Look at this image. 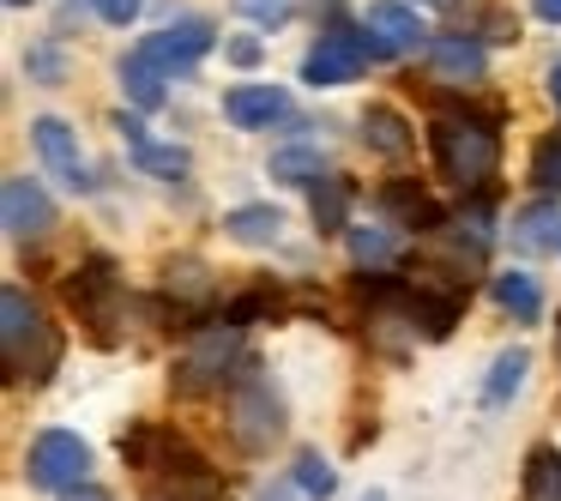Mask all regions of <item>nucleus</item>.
Instances as JSON below:
<instances>
[{
	"mask_svg": "<svg viewBox=\"0 0 561 501\" xmlns=\"http://www.w3.org/2000/svg\"><path fill=\"white\" fill-rule=\"evenodd\" d=\"M236 13L254 19V25H266V31H278V25H290L296 0H236Z\"/></svg>",
	"mask_w": 561,
	"mask_h": 501,
	"instance_id": "30",
	"label": "nucleus"
},
{
	"mask_svg": "<svg viewBox=\"0 0 561 501\" xmlns=\"http://www.w3.org/2000/svg\"><path fill=\"white\" fill-rule=\"evenodd\" d=\"M537 19H549V25H561V0H537Z\"/></svg>",
	"mask_w": 561,
	"mask_h": 501,
	"instance_id": "34",
	"label": "nucleus"
},
{
	"mask_svg": "<svg viewBox=\"0 0 561 501\" xmlns=\"http://www.w3.org/2000/svg\"><path fill=\"white\" fill-rule=\"evenodd\" d=\"M67 303H73L79 327H85L98 344L122 339V284H115L110 260H85V266L67 278Z\"/></svg>",
	"mask_w": 561,
	"mask_h": 501,
	"instance_id": "3",
	"label": "nucleus"
},
{
	"mask_svg": "<svg viewBox=\"0 0 561 501\" xmlns=\"http://www.w3.org/2000/svg\"><path fill=\"white\" fill-rule=\"evenodd\" d=\"M0 356H7V380L13 387H43L61 368V332L37 308L25 284L0 291Z\"/></svg>",
	"mask_w": 561,
	"mask_h": 501,
	"instance_id": "1",
	"label": "nucleus"
},
{
	"mask_svg": "<svg viewBox=\"0 0 561 501\" xmlns=\"http://www.w3.org/2000/svg\"><path fill=\"white\" fill-rule=\"evenodd\" d=\"M556 351H561V327H556Z\"/></svg>",
	"mask_w": 561,
	"mask_h": 501,
	"instance_id": "38",
	"label": "nucleus"
},
{
	"mask_svg": "<svg viewBox=\"0 0 561 501\" xmlns=\"http://www.w3.org/2000/svg\"><path fill=\"white\" fill-rule=\"evenodd\" d=\"M525 363H531V356H525L519 344L501 351L495 363H489V375H483V405H507L513 392H519V380H525Z\"/></svg>",
	"mask_w": 561,
	"mask_h": 501,
	"instance_id": "21",
	"label": "nucleus"
},
{
	"mask_svg": "<svg viewBox=\"0 0 561 501\" xmlns=\"http://www.w3.org/2000/svg\"><path fill=\"white\" fill-rule=\"evenodd\" d=\"M224 55H230L236 67H260V55H266V49H260L254 37H230V43H224Z\"/></svg>",
	"mask_w": 561,
	"mask_h": 501,
	"instance_id": "33",
	"label": "nucleus"
},
{
	"mask_svg": "<svg viewBox=\"0 0 561 501\" xmlns=\"http://www.w3.org/2000/svg\"><path fill=\"white\" fill-rule=\"evenodd\" d=\"M435 7H447V0H435Z\"/></svg>",
	"mask_w": 561,
	"mask_h": 501,
	"instance_id": "39",
	"label": "nucleus"
},
{
	"mask_svg": "<svg viewBox=\"0 0 561 501\" xmlns=\"http://www.w3.org/2000/svg\"><path fill=\"white\" fill-rule=\"evenodd\" d=\"M513 248H525V254L561 248V206L556 200H537V206H525L519 218H513Z\"/></svg>",
	"mask_w": 561,
	"mask_h": 501,
	"instance_id": "17",
	"label": "nucleus"
},
{
	"mask_svg": "<svg viewBox=\"0 0 561 501\" xmlns=\"http://www.w3.org/2000/svg\"><path fill=\"white\" fill-rule=\"evenodd\" d=\"M85 441L73 435V429H43L37 441H31L25 453V483L31 489H49V496H61V489H73L79 477H85Z\"/></svg>",
	"mask_w": 561,
	"mask_h": 501,
	"instance_id": "4",
	"label": "nucleus"
},
{
	"mask_svg": "<svg viewBox=\"0 0 561 501\" xmlns=\"http://www.w3.org/2000/svg\"><path fill=\"white\" fill-rule=\"evenodd\" d=\"M91 7H98V19H110V25H134L146 0H91Z\"/></svg>",
	"mask_w": 561,
	"mask_h": 501,
	"instance_id": "32",
	"label": "nucleus"
},
{
	"mask_svg": "<svg viewBox=\"0 0 561 501\" xmlns=\"http://www.w3.org/2000/svg\"><path fill=\"white\" fill-rule=\"evenodd\" d=\"M122 459L139 465V471H158L163 483L182 477V471H194V465H206L182 435H175V429H151V423H139V429H127V435H122Z\"/></svg>",
	"mask_w": 561,
	"mask_h": 501,
	"instance_id": "6",
	"label": "nucleus"
},
{
	"mask_svg": "<svg viewBox=\"0 0 561 501\" xmlns=\"http://www.w3.org/2000/svg\"><path fill=\"white\" fill-rule=\"evenodd\" d=\"M139 49H146L151 61L163 67V73H170V67H175V73H187V67H194L206 49H218V31H211L206 19H182V25H170V31H158V37H146Z\"/></svg>",
	"mask_w": 561,
	"mask_h": 501,
	"instance_id": "11",
	"label": "nucleus"
},
{
	"mask_svg": "<svg viewBox=\"0 0 561 501\" xmlns=\"http://www.w3.org/2000/svg\"><path fill=\"white\" fill-rule=\"evenodd\" d=\"M230 356H236V332H211V339H194V351H187L182 368H175V387H182V392L218 387L224 368H230Z\"/></svg>",
	"mask_w": 561,
	"mask_h": 501,
	"instance_id": "13",
	"label": "nucleus"
},
{
	"mask_svg": "<svg viewBox=\"0 0 561 501\" xmlns=\"http://www.w3.org/2000/svg\"><path fill=\"white\" fill-rule=\"evenodd\" d=\"M549 98L561 103V67H556V73H549Z\"/></svg>",
	"mask_w": 561,
	"mask_h": 501,
	"instance_id": "36",
	"label": "nucleus"
},
{
	"mask_svg": "<svg viewBox=\"0 0 561 501\" xmlns=\"http://www.w3.org/2000/svg\"><path fill=\"white\" fill-rule=\"evenodd\" d=\"M380 212H387L392 224H399V230H440V224H447V212H440V200L428 194L423 182H387L380 187Z\"/></svg>",
	"mask_w": 561,
	"mask_h": 501,
	"instance_id": "12",
	"label": "nucleus"
},
{
	"mask_svg": "<svg viewBox=\"0 0 561 501\" xmlns=\"http://www.w3.org/2000/svg\"><path fill=\"white\" fill-rule=\"evenodd\" d=\"M428 151H435V170L447 175V187L459 194H483L495 182V163H501V139L489 122L477 115H440L428 127Z\"/></svg>",
	"mask_w": 561,
	"mask_h": 501,
	"instance_id": "2",
	"label": "nucleus"
},
{
	"mask_svg": "<svg viewBox=\"0 0 561 501\" xmlns=\"http://www.w3.org/2000/svg\"><path fill=\"white\" fill-rule=\"evenodd\" d=\"M254 315H278V284H254V296H242V303L230 308L236 327H242V320H254Z\"/></svg>",
	"mask_w": 561,
	"mask_h": 501,
	"instance_id": "31",
	"label": "nucleus"
},
{
	"mask_svg": "<svg viewBox=\"0 0 561 501\" xmlns=\"http://www.w3.org/2000/svg\"><path fill=\"white\" fill-rule=\"evenodd\" d=\"M260 501H296V496H290V489H278V483H272V489H260Z\"/></svg>",
	"mask_w": 561,
	"mask_h": 501,
	"instance_id": "35",
	"label": "nucleus"
},
{
	"mask_svg": "<svg viewBox=\"0 0 561 501\" xmlns=\"http://www.w3.org/2000/svg\"><path fill=\"white\" fill-rule=\"evenodd\" d=\"M296 489H302L308 501H327L332 489H339V477H332V465L320 459L314 447H302V453H296Z\"/></svg>",
	"mask_w": 561,
	"mask_h": 501,
	"instance_id": "26",
	"label": "nucleus"
},
{
	"mask_svg": "<svg viewBox=\"0 0 561 501\" xmlns=\"http://www.w3.org/2000/svg\"><path fill=\"white\" fill-rule=\"evenodd\" d=\"M7 7H31V0H7Z\"/></svg>",
	"mask_w": 561,
	"mask_h": 501,
	"instance_id": "37",
	"label": "nucleus"
},
{
	"mask_svg": "<svg viewBox=\"0 0 561 501\" xmlns=\"http://www.w3.org/2000/svg\"><path fill=\"white\" fill-rule=\"evenodd\" d=\"M519 501H561V453L556 447H531V453H525Z\"/></svg>",
	"mask_w": 561,
	"mask_h": 501,
	"instance_id": "18",
	"label": "nucleus"
},
{
	"mask_svg": "<svg viewBox=\"0 0 561 501\" xmlns=\"http://www.w3.org/2000/svg\"><path fill=\"white\" fill-rule=\"evenodd\" d=\"M428 61H435L440 79H483V49H477L471 37H447L428 49Z\"/></svg>",
	"mask_w": 561,
	"mask_h": 501,
	"instance_id": "19",
	"label": "nucleus"
},
{
	"mask_svg": "<svg viewBox=\"0 0 561 501\" xmlns=\"http://www.w3.org/2000/svg\"><path fill=\"white\" fill-rule=\"evenodd\" d=\"M170 501H224V483L211 465H194V471L170 477Z\"/></svg>",
	"mask_w": 561,
	"mask_h": 501,
	"instance_id": "28",
	"label": "nucleus"
},
{
	"mask_svg": "<svg viewBox=\"0 0 561 501\" xmlns=\"http://www.w3.org/2000/svg\"><path fill=\"white\" fill-rule=\"evenodd\" d=\"M351 260H356V266H387V260H392V236L387 230H351Z\"/></svg>",
	"mask_w": 561,
	"mask_h": 501,
	"instance_id": "29",
	"label": "nucleus"
},
{
	"mask_svg": "<svg viewBox=\"0 0 561 501\" xmlns=\"http://www.w3.org/2000/svg\"><path fill=\"white\" fill-rule=\"evenodd\" d=\"M122 134H127V158H134L146 175H163V182H175V175L187 170V151H182V146H170V139L139 134V122H134L127 110H122Z\"/></svg>",
	"mask_w": 561,
	"mask_h": 501,
	"instance_id": "15",
	"label": "nucleus"
},
{
	"mask_svg": "<svg viewBox=\"0 0 561 501\" xmlns=\"http://www.w3.org/2000/svg\"><path fill=\"white\" fill-rule=\"evenodd\" d=\"M351 194H356V187L344 182V175H332V182H314V224H320V230H344Z\"/></svg>",
	"mask_w": 561,
	"mask_h": 501,
	"instance_id": "25",
	"label": "nucleus"
},
{
	"mask_svg": "<svg viewBox=\"0 0 561 501\" xmlns=\"http://www.w3.org/2000/svg\"><path fill=\"white\" fill-rule=\"evenodd\" d=\"M0 212H7V236H13V242H37V236L55 230V200L43 194L31 175H13V182H7Z\"/></svg>",
	"mask_w": 561,
	"mask_h": 501,
	"instance_id": "9",
	"label": "nucleus"
},
{
	"mask_svg": "<svg viewBox=\"0 0 561 501\" xmlns=\"http://www.w3.org/2000/svg\"><path fill=\"white\" fill-rule=\"evenodd\" d=\"M368 501H380V496H368Z\"/></svg>",
	"mask_w": 561,
	"mask_h": 501,
	"instance_id": "40",
	"label": "nucleus"
},
{
	"mask_svg": "<svg viewBox=\"0 0 561 501\" xmlns=\"http://www.w3.org/2000/svg\"><path fill=\"white\" fill-rule=\"evenodd\" d=\"M495 303L507 308L513 320H525V327H531V320L543 315V296H537V278H525V272H501V278H495Z\"/></svg>",
	"mask_w": 561,
	"mask_h": 501,
	"instance_id": "20",
	"label": "nucleus"
},
{
	"mask_svg": "<svg viewBox=\"0 0 561 501\" xmlns=\"http://www.w3.org/2000/svg\"><path fill=\"white\" fill-rule=\"evenodd\" d=\"M363 37L375 55H404L423 43V19H416V7H404V0H375L363 13Z\"/></svg>",
	"mask_w": 561,
	"mask_h": 501,
	"instance_id": "10",
	"label": "nucleus"
},
{
	"mask_svg": "<svg viewBox=\"0 0 561 501\" xmlns=\"http://www.w3.org/2000/svg\"><path fill=\"white\" fill-rule=\"evenodd\" d=\"M368 37H351V31H327L314 43V55L302 61V79L308 86H351V79L368 73Z\"/></svg>",
	"mask_w": 561,
	"mask_h": 501,
	"instance_id": "8",
	"label": "nucleus"
},
{
	"mask_svg": "<svg viewBox=\"0 0 561 501\" xmlns=\"http://www.w3.org/2000/svg\"><path fill=\"white\" fill-rule=\"evenodd\" d=\"M363 139H368L375 151H387V158L411 151V127H404L392 110H368V115H363Z\"/></svg>",
	"mask_w": 561,
	"mask_h": 501,
	"instance_id": "24",
	"label": "nucleus"
},
{
	"mask_svg": "<svg viewBox=\"0 0 561 501\" xmlns=\"http://www.w3.org/2000/svg\"><path fill=\"white\" fill-rule=\"evenodd\" d=\"M531 187L537 194H561V134H543L531 151Z\"/></svg>",
	"mask_w": 561,
	"mask_h": 501,
	"instance_id": "27",
	"label": "nucleus"
},
{
	"mask_svg": "<svg viewBox=\"0 0 561 501\" xmlns=\"http://www.w3.org/2000/svg\"><path fill=\"white\" fill-rule=\"evenodd\" d=\"M320 170H327L320 146H278L272 151V182H320Z\"/></svg>",
	"mask_w": 561,
	"mask_h": 501,
	"instance_id": "22",
	"label": "nucleus"
},
{
	"mask_svg": "<svg viewBox=\"0 0 561 501\" xmlns=\"http://www.w3.org/2000/svg\"><path fill=\"white\" fill-rule=\"evenodd\" d=\"M284 110H290V98H284L278 86H236V91H224V122L230 127H272V122H284Z\"/></svg>",
	"mask_w": 561,
	"mask_h": 501,
	"instance_id": "14",
	"label": "nucleus"
},
{
	"mask_svg": "<svg viewBox=\"0 0 561 501\" xmlns=\"http://www.w3.org/2000/svg\"><path fill=\"white\" fill-rule=\"evenodd\" d=\"M31 146H37L43 170L55 175V182L67 187V194H85V151H79V134L61 122V115H43V122H31Z\"/></svg>",
	"mask_w": 561,
	"mask_h": 501,
	"instance_id": "7",
	"label": "nucleus"
},
{
	"mask_svg": "<svg viewBox=\"0 0 561 501\" xmlns=\"http://www.w3.org/2000/svg\"><path fill=\"white\" fill-rule=\"evenodd\" d=\"M115 73H122V91L134 98V110H158V103H163V86H170V73H163V67L151 61L146 49H127Z\"/></svg>",
	"mask_w": 561,
	"mask_h": 501,
	"instance_id": "16",
	"label": "nucleus"
},
{
	"mask_svg": "<svg viewBox=\"0 0 561 501\" xmlns=\"http://www.w3.org/2000/svg\"><path fill=\"white\" fill-rule=\"evenodd\" d=\"M224 230H230V242H272L284 230V218H278V206H242L224 218Z\"/></svg>",
	"mask_w": 561,
	"mask_h": 501,
	"instance_id": "23",
	"label": "nucleus"
},
{
	"mask_svg": "<svg viewBox=\"0 0 561 501\" xmlns=\"http://www.w3.org/2000/svg\"><path fill=\"white\" fill-rule=\"evenodd\" d=\"M230 429H236V441H242V453H266L272 441L284 435L278 392H272L266 380H242V387L230 392Z\"/></svg>",
	"mask_w": 561,
	"mask_h": 501,
	"instance_id": "5",
	"label": "nucleus"
}]
</instances>
